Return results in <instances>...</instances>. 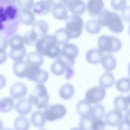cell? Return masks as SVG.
<instances>
[{
  "mask_svg": "<svg viewBox=\"0 0 130 130\" xmlns=\"http://www.w3.org/2000/svg\"><path fill=\"white\" fill-rule=\"evenodd\" d=\"M69 62L60 57L52 64L51 71L54 74L60 76L63 74L69 68L72 67Z\"/></svg>",
  "mask_w": 130,
  "mask_h": 130,
  "instance_id": "11",
  "label": "cell"
},
{
  "mask_svg": "<svg viewBox=\"0 0 130 130\" xmlns=\"http://www.w3.org/2000/svg\"><path fill=\"white\" fill-rule=\"evenodd\" d=\"M98 44L99 49L103 53L117 52L121 49L122 46L121 42L118 38L106 35L100 36Z\"/></svg>",
  "mask_w": 130,
  "mask_h": 130,
  "instance_id": "5",
  "label": "cell"
},
{
  "mask_svg": "<svg viewBox=\"0 0 130 130\" xmlns=\"http://www.w3.org/2000/svg\"><path fill=\"white\" fill-rule=\"evenodd\" d=\"M13 126L16 130H27L29 128L30 123L25 117L21 115L15 118Z\"/></svg>",
  "mask_w": 130,
  "mask_h": 130,
  "instance_id": "29",
  "label": "cell"
},
{
  "mask_svg": "<svg viewBox=\"0 0 130 130\" xmlns=\"http://www.w3.org/2000/svg\"><path fill=\"white\" fill-rule=\"evenodd\" d=\"M28 66L27 62L23 60L15 61L13 66L14 73L19 77L23 78L26 77Z\"/></svg>",
  "mask_w": 130,
  "mask_h": 130,
  "instance_id": "16",
  "label": "cell"
},
{
  "mask_svg": "<svg viewBox=\"0 0 130 130\" xmlns=\"http://www.w3.org/2000/svg\"><path fill=\"white\" fill-rule=\"evenodd\" d=\"M128 32L129 34V35H130V24L129 25L128 27Z\"/></svg>",
  "mask_w": 130,
  "mask_h": 130,
  "instance_id": "48",
  "label": "cell"
},
{
  "mask_svg": "<svg viewBox=\"0 0 130 130\" xmlns=\"http://www.w3.org/2000/svg\"><path fill=\"white\" fill-rule=\"evenodd\" d=\"M106 125V122L102 119H93L92 130H103L105 129Z\"/></svg>",
  "mask_w": 130,
  "mask_h": 130,
  "instance_id": "41",
  "label": "cell"
},
{
  "mask_svg": "<svg viewBox=\"0 0 130 130\" xmlns=\"http://www.w3.org/2000/svg\"><path fill=\"white\" fill-rule=\"evenodd\" d=\"M66 109L60 104L47 105L44 107V113L47 120L52 121L59 119L65 115Z\"/></svg>",
  "mask_w": 130,
  "mask_h": 130,
  "instance_id": "6",
  "label": "cell"
},
{
  "mask_svg": "<svg viewBox=\"0 0 130 130\" xmlns=\"http://www.w3.org/2000/svg\"><path fill=\"white\" fill-rule=\"evenodd\" d=\"M51 5L53 6L61 3H63V0H47Z\"/></svg>",
  "mask_w": 130,
  "mask_h": 130,
  "instance_id": "44",
  "label": "cell"
},
{
  "mask_svg": "<svg viewBox=\"0 0 130 130\" xmlns=\"http://www.w3.org/2000/svg\"><path fill=\"white\" fill-rule=\"evenodd\" d=\"M42 55L37 52H32L27 56V62L30 65L40 66L43 62Z\"/></svg>",
  "mask_w": 130,
  "mask_h": 130,
  "instance_id": "26",
  "label": "cell"
},
{
  "mask_svg": "<svg viewBox=\"0 0 130 130\" xmlns=\"http://www.w3.org/2000/svg\"><path fill=\"white\" fill-rule=\"evenodd\" d=\"M83 25V21L79 16L74 14L68 16L66 20L65 29L70 38L78 37L82 33Z\"/></svg>",
  "mask_w": 130,
  "mask_h": 130,
  "instance_id": "4",
  "label": "cell"
},
{
  "mask_svg": "<svg viewBox=\"0 0 130 130\" xmlns=\"http://www.w3.org/2000/svg\"><path fill=\"white\" fill-rule=\"evenodd\" d=\"M68 11L67 7L63 3L53 6L52 13L55 18L59 20H66L68 18Z\"/></svg>",
  "mask_w": 130,
  "mask_h": 130,
  "instance_id": "20",
  "label": "cell"
},
{
  "mask_svg": "<svg viewBox=\"0 0 130 130\" xmlns=\"http://www.w3.org/2000/svg\"><path fill=\"white\" fill-rule=\"evenodd\" d=\"M7 2L11 3H13L15 2L16 0H2Z\"/></svg>",
  "mask_w": 130,
  "mask_h": 130,
  "instance_id": "45",
  "label": "cell"
},
{
  "mask_svg": "<svg viewBox=\"0 0 130 130\" xmlns=\"http://www.w3.org/2000/svg\"><path fill=\"white\" fill-rule=\"evenodd\" d=\"M35 44L37 52L42 56L55 58L61 55V50L54 36L46 35L39 39Z\"/></svg>",
  "mask_w": 130,
  "mask_h": 130,
  "instance_id": "1",
  "label": "cell"
},
{
  "mask_svg": "<svg viewBox=\"0 0 130 130\" xmlns=\"http://www.w3.org/2000/svg\"><path fill=\"white\" fill-rule=\"evenodd\" d=\"M50 97L46 88L43 84L38 83L31 93L29 94L28 100L32 104L38 109L45 107L48 102Z\"/></svg>",
  "mask_w": 130,
  "mask_h": 130,
  "instance_id": "3",
  "label": "cell"
},
{
  "mask_svg": "<svg viewBox=\"0 0 130 130\" xmlns=\"http://www.w3.org/2000/svg\"><path fill=\"white\" fill-rule=\"evenodd\" d=\"M19 18L22 23L26 25H31L35 23V16L29 9H22L19 14Z\"/></svg>",
  "mask_w": 130,
  "mask_h": 130,
  "instance_id": "21",
  "label": "cell"
},
{
  "mask_svg": "<svg viewBox=\"0 0 130 130\" xmlns=\"http://www.w3.org/2000/svg\"><path fill=\"white\" fill-rule=\"evenodd\" d=\"M113 104L116 109L121 111L127 110L129 105L126 98L122 95L116 96L114 99Z\"/></svg>",
  "mask_w": 130,
  "mask_h": 130,
  "instance_id": "32",
  "label": "cell"
},
{
  "mask_svg": "<svg viewBox=\"0 0 130 130\" xmlns=\"http://www.w3.org/2000/svg\"><path fill=\"white\" fill-rule=\"evenodd\" d=\"M92 108L90 103L86 100H82L77 103L76 110L82 118L86 117L91 116Z\"/></svg>",
  "mask_w": 130,
  "mask_h": 130,
  "instance_id": "18",
  "label": "cell"
},
{
  "mask_svg": "<svg viewBox=\"0 0 130 130\" xmlns=\"http://www.w3.org/2000/svg\"><path fill=\"white\" fill-rule=\"evenodd\" d=\"M104 6L103 0H88L87 3V8L89 14L95 17L99 15Z\"/></svg>",
  "mask_w": 130,
  "mask_h": 130,
  "instance_id": "12",
  "label": "cell"
},
{
  "mask_svg": "<svg viewBox=\"0 0 130 130\" xmlns=\"http://www.w3.org/2000/svg\"><path fill=\"white\" fill-rule=\"evenodd\" d=\"M93 119L91 116L82 117L79 123V128L81 130H92Z\"/></svg>",
  "mask_w": 130,
  "mask_h": 130,
  "instance_id": "38",
  "label": "cell"
},
{
  "mask_svg": "<svg viewBox=\"0 0 130 130\" xmlns=\"http://www.w3.org/2000/svg\"><path fill=\"white\" fill-rule=\"evenodd\" d=\"M106 93L104 88L100 86H95L87 91L85 94V100L90 103H97L104 99Z\"/></svg>",
  "mask_w": 130,
  "mask_h": 130,
  "instance_id": "8",
  "label": "cell"
},
{
  "mask_svg": "<svg viewBox=\"0 0 130 130\" xmlns=\"http://www.w3.org/2000/svg\"><path fill=\"white\" fill-rule=\"evenodd\" d=\"M103 53L99 49H91L86 53V58L90 63L95 64L101 63Z\"/></svg>",
  "mask_w": 130,
  "mask_h": 130,
  "instance_id": "17",
  "label": "cell"
},
{
  "mask_svg": "<svg viewBox=\"0 0 130 130\" xmlns=\"http://www.w3.org/2000/svg\"><path fill=\"white\" fill-rule=\"evenodd\" d=\"M126 0H111V4L112 7L117 11L122 10L126 7Z\"/></svg>",
  "mask_w": 130,
  "mask_h": 130,
  "instance_id": "40",
  "label": "cell"
},
{
  "mask_svg": "<svg viewBox=\"0 0 130 130\" xmlns=\"http://www.w3.org/2000/svg\"><path fill=\"white\" fill-rule=\"evenodd\" d=\"M51 5L48 1H41L34 4L33 7V11L39 15H45L50 11Z\"/></svg>",
  "mask_w": 130,
  "mask_h": 130,
  "instance_id": "19",
  "label": "cell"
},
{
  "mask_svg": "<svg viewBox=\"0 0 130 130\" xmlns=\"http://www.w3.org/2000/svg\"><path fill=\"white\" fill-rule=\"evenodd\" d=\"M9 43L13 50H18L24 47V42L23 38L18 34H14L12 36L9 38Z\"/></svg>",
  "mask_w": 130,
  "mask_h": 130,
  "instance_id": "30",
  "label": "cell"
},
{
  "mask_svg": "<svg viewBox=\"0 0 130 130\" xmlns=\"http://www.w3.org/2000/svg\"><path fill=\"white\" fill-rule=\"evenodd\" d=\"M123 117L121 111L116 109H114L110 111L106 114L105 121L108 125L115 126L118 125L122 120Z\"/></svg>",
  "mask_w": 130,
  "mask_h": 130,
  "instance_id": "14",
  "label": "cell"
},
{
  "mask_svg": "<svg viewBox=\"0 0 130 130\" xmlns=\"http://www.w3.org/2000/svg\"><path fill=\"white\" fill-rule=\"evenodd\" d=\"M63 4L72 13L76 15L83 14L86 10V6L82 0H63Z\"/></svg>",
  "mask_w": 130,
  "mask_h": 130,
  "instance_id": "9",
  "label": "cell"
},
{
  "mask_svg": "<svg viewBox=\"0 0 130 130\" xmlns=\"http://www.w3.org/2000/svg\"><path fill=\"white\" fill-rule=\"evenodd\" d=\"M23 38L24 43L29 45L35 43L39 39L38 35L32 30L27 32Z\"/></svg>",
  "mask_w": 130,
  "mask_h": 130,
  "instance_id": "37",
  "label": "cell"
},
{
  "mask_svg": "<svg viewBox=\"0 0 130 130\" xmlns=\"http://www.w3.org/2000/svg\"><path fill=\"white\" fill-rule=\"evenodd\" d=\"M128 73L130 77V62L128 64Z\"/></svg>",
  "mask_w": 130,
  "mask_h": 130,
  "instance_id": "47",
  "label": "cell"
},
{
  "mask_svg": "<svg viewBox=\"0 0 130 130\" xmlns=\"http://www.w3.org/2000/svg\"><path fill=\"white\" fill-rule=\"evenodd\" d=\"M116 87L117 90L122 92H126L130 90V78L123 77L119 79L116 82Z\"/></svg>",
  "mask_w": 130,
  "mask_h": 130,
  "instance_id": "34",
  "label": "cell"
},
{
  "mask_svg": "<svg viewBox=\"0 0 130 130\" xmlns=\"http://www.w3.org/2000/svg\"><path fill=\"white\" fill-rule=\"evenodd\" d=\"M60 57L68 61L75 62V59L79 54V50L77 46L72 43L66 44L61 50Z\"/></svg>",
  "mask_w": 130,
  "mask_h": 130,
  "instance_id": "10",
  "label": "cell"
},
{
  "mask_svg": "<svg viewBox=\"0 0 130 130\" xmlns=\"http://www.w3.org/2000/svg\"><path fill=\"white\" fill-rule=\"evenodd\" d=\"M74 89L73 85L71 84H66L62 86L59 91V95L63 99L68 100L73 95Z\"/></svg>",
  "mask_w": 130,
  "mask_h": 130,
  "instance_id": "28",
  "label": "cell"
},
{
  "mask_svg": "<svg viewBox=\"0 0 130 130\" xmlns=\"http://www.w3.org/2000/svg\"><path fill=\"white\" fill-rule=\"evenodd\" d=\"M15 108L17 112L22 115H25L29 113L32 108V104L28 99L22 98L17 103Z\"/></svg>",
  "mask_w": 130,
  "mask_h": 130,
  "instance_id": "15",
  "label": "cell"
},
{
  "mask_svg": "<svg viewBox=\"0 0 130 130\" xmlns=\"http://www.w3.org/2000/svg\"><path fill=\"white\" fill-rule=\"evenodd\" d=\"M105 110L102 105L98 104L92 108L91 116L95 119H102L104 116Z\"/></svg>",
  "mask_w": 130,
  "mask_h": 130,
  "instance_id": "35",
  "label": "cell"
},
{
  "mask_svg": "<svg viewBox=\"0 0 130 130\" xmlns=\"http://www.w3.org/2000/svg\"><path fill=\"white\" fill-rule=\"evenodd\" d=\"M48 77V72L41 69L40 66L29 65L26 75V77L29 80L38 83L43 84L47 81Z\"/></svg>",
  "mask_w": 130,
  "mask_h": 130,
  "instance_id": "7",
  "label": "cell"
},
{
  "mask_svg": "<svg viewBox=\"0 0 130 130\" xmlns=\"http://www.w3.org/2000/svg\"><path fill=\"white\" fill-rule=\"evenodd\" d=\"M46 119L44 113L39 110L36 111L32 114L30 122L35 127H43L46 122Z\"/></svg>",
  "mask_w": 130,
  "mask_h": 130,
  "instance_id": "23",
  "label": "cell"
},
{
  "mask_svg": "<svg viewBox=\"0 0 130 130\" xmlns=\"http://www.w3.org/2000/svg\"><path fill=\"white\" fill-rule=\"evenodd\" d=\"M127 101L129 104H130V94H129L126 98Z\"/></svg>",
  "mask_w": 130,
  "mask_h": 130,
  "instance_id": "46",
  "label": "cell"
},
{
  "mask_svg": "<svg viewBox=\"0 0 130 130\" xmlns=\"http://www.w3.org/2000/svg\"><path fill=\"white\" fill-rule=\"evenodd\" d=\"M101 26L98 20L93 19L86 22L85 25V28L88 32L94 34L100 32L101 29Z\"/></svg>",
  "mask_w": 130,
  "mask_h": 130,
  "instance_id": "33",
  "label": "cell"
},
{
  "mask_svg": "<svg viewBox=\"0 0 130 130\" xmlns=\"http://www.w3.org/2000/svg\"><path fill=\"white\" fill-rule=\"evenodd\" d=\"M121 16L125 21L130 22V6H126L122 10Z\"/></svg>",
  "mask_w": 130,
  "mask_h": 130,
  "instance_id": "42",
  "label": "cell"
},
{
  "mask_svg": "<svg viewBox=\"0 0 130 130\" xmlns=\"http://www.w3.org/2000/svg\"><path fill=\"white\" fill-rule=\"evenodd\" d=\"M54 36L58 45H63L68 43L70 39L65 28H59L54 33Z\"/></svg>",
  "mask_w": 130,
  "mask_h": 130,
  "instance_id": "27",
  "label": "cell"
},
{
  "mask_svg": "<svg viewBox=\"0 0 130 130\" xmlns=\"http://www.w3.org/2000/svg\"><path fill=\"white\" fill-rule=\"evenodd\" d=\"M99 83L101 86L107 88L111 87L114 84L115 78L110 72H106L102 74L100 77Z\"/></svg>",
  "mask_w": 130,
  "mask_h": 130,
  "instance_id": "25",
  "label": "cell"
},
{
  "mask_svg": "<svg viewBox=\"0 0 130 130\" xmlns=\"http://www.w3.org/2000/svg\"><path fill=\"white\" fill-rule=\"evenodd\" d=\"M48 29V25L45 21H39L33 24L32 29L38 35L39 39L46 35Z\"/></svg>",
  "mask_w": 130,
  "mask_h": 130,
  "instance_id": "24",
  "label": "cell"
},
{
  "mask_svg": "<svg viewBox=\"0 0 130 130\" xmlns=\"http://www.w3.org/2000/svg\"><path fill=\"white\" fill-rule=\"evenodd\" d=\"M98 21L102 26H107L112 32H121L124 25L120 16L117 13L104 9L99 14Z\"/></svg>",
  "mask_w": 130,
  "mask_h": 130,
  "instance_id": "2",
  "label": "cell"
},
{
  "mask_svg": "<svg viewBox=\"0 0 130 130\" xmlns=\"http://www.w3.org/2000/svg\"><path fill=\"white\" fill-rule=\"evenodd\" d=\"M9 91L10 95L12 98L18 99L26 95L27 92V88L23 83L17 82L11 86Z\"/></svg>",
  "mask_w": 130,
  "mask_h": 130,
  "instance_id": "13",
  "label": "cell"
},
{
  "mask_svg": "<svg viewBox=\"0 0 130 130\" xmlns=\"http://www.w3.org/2000/svg\"><path fill=\"white\" fill-rule=\"evenodd\" d=\"M14 106L13 99L10 97L2 98L0 101V110L1 112L6 113L13 109Z\"/></svg>",
  "mask_w": 130,
  "mask_h": 130,
  "instance_id": "31",
  "label": "cell"
},
{
  "mask_svg": "<svg viewBox=\"0 0 130 130\" xmlns=\"http://www.w3.org/2000/svg\"><path fill=\"white\" fill-rule=\"evenodd\" d=\"M101 63L103 68L109 71L114 69L117 65V62L115 58L110 53L103 55Z\"/></svg>",
  "mask_w": 130,
  "mask_h": 130,
  "instance_id": "22",
  "label": "cell"
},
{
  "mask_svg": "<svg viewBox=\"0 0 130 130\" xmlns=\"http://www.w3.org/2000/svg\"><path fill=\"white\" fill-rule=\"evenodd\" d=\"M73 70L70 68H68L67 70L66 74V77L67 79H69L72 76L73 73Z\"/></svg>",
  "mask_w": 130,
  "mask_h": 130,
  "instance_id": "43",
  "label": "cell"
},
{
  "mask_svg": "<svg viewBox=\"0 0 130 130\" xmlns=\"http://www.w3.org/2000/svg\"><path fill=\"white\" fill-rule=\"evenodd\" d=\"M26 54V51L25 47L19 49H11L9 56L13 60L15 61L23 60Z\"/></svg>",
  "mask_w": 130,
  "mask_h": 130,
  "instance_id": "36",
  "label": "cell"
},
{
  "mask_svg": "<svg viewBox=\"0 0 130 130\" xmlns=\"http://www.w3.org/2000/svg\"><path fill=\"white\" fill-rule=\"evenodd\" d=\"M19 7L22 9H30L33 7V0H16Z\"/></svg>",
  "mask_w": 130,
  "mask_h": 130,
  "instance_id": "39",
  "label": "cell"
}]
</instances>
